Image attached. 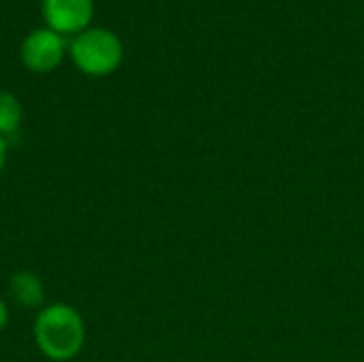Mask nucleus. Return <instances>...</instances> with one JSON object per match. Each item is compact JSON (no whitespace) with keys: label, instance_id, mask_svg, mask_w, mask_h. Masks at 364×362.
Returning a JSON list of instances; mask_svg holds the SVG:
<instances>
[{"label":"nucleus","instance_id":"obj_1","mask_svg":"<svg viewBox=\"0 0 364 362\" xmlns=\"http://www.w3.org/2000/svg\"><path fill=\"white\" fill-rule=\"evenodd\" d=\"M32 333L38 352L51 362L77 358L87 337L83 316L68 303H49L38 309Z\"/></svg>","mask_w":364,"mask_h":362},{"label":"nucleus","instance_id":"obj_2","mask_svg":"<svg viewBox=\"0 0 364 362\" xmlns=\"http://www.w3.org/2000/svg\"><path fill=\"white\" fill-rule=\"evenodd\" d=\"M70 58L81 73L102 77L117 70L124 58V47L111 30L87 28L70 43Z\"/></svg>","mask_w":364,"mask_h":362},{"label":"nucleus","instance_id":"obj_3","mask_svg":"<svg viewBox=\"0 0 364 362\" xmlns=\"http://www.w3.org/2000/svg\"><path fill=\"white\" fill-rule=\"evenodd\" d=\"M64 51V38L49 28H41L26 36L21 45V60L26 68L34 73H49L60 66Z\"/></svg>","mask_w":364,"mask_h":362},{"label":"nucleus","instance_id":"obj_4","mask_svg":"<svg viewBox=\"0 0 364 362\" xmlns=\"http://www.w3.org/2000/svg\"><path fill=\"white\" fill-rule=\"evenodd\" d=\"M94 13L92 0H43V17L58 34H81Z\"/></svg>","mask_w":364,"mask_h":362},{"label":"nucleus","instance_id":"obj_5","mask_svg":"<svg viewBox=\"0 0 364 362\" xmlns=\"http://www.w3.org/2000/svg\"><path fill=\"white\" fill-rule=\"evenodd\" d=\"M9 292L13 301L23 309L45 307V284L34 271H28V269L15 271L9 280Z\"/></svg>","mask_w":364,"mask_h":362},{"label":"nucleus","instance_id":"obj_6","mask_svg":"<svg viewBox=\"0 0 364 362\" xmlns=\"http://www.w3.org/2000/svg\"><path fill=\"white\" fill-rule=\"evenodd\" d=\"M23 119V109L21 102L15 94L11 92H0V137L9 141L13 137Z\"/></svg>","mask_w":364,"mask_h":362},{"label":"nucleus","instance_id":"obj_7","mask_svg":"<svg viewBox=\"0 0 364 362\" xmlns=\"http://www.w3.org/2000/svg\"><path fill=\"white\" fill-rule=\"evenodd\" d=\"M9 320H11V314H9V305L4 303V299L0 297V333L9 326Z\"/></svg>","mask_w":364,"mask_h":362},{"label":"nucleus","instance_id":"obj_8","mask_svg":"<svg viewBox=\"0 0 364 362\" xmlns=\"http://www.w3.org/2000/svg\"><path fill=\"white\" fill-rule=\"evenodd\" d=\"M6 158H9V141H6L4 137H0V175H2V171H4Z\"/></svg>","mask_w":364,"mask_h":362}]
</instances>
